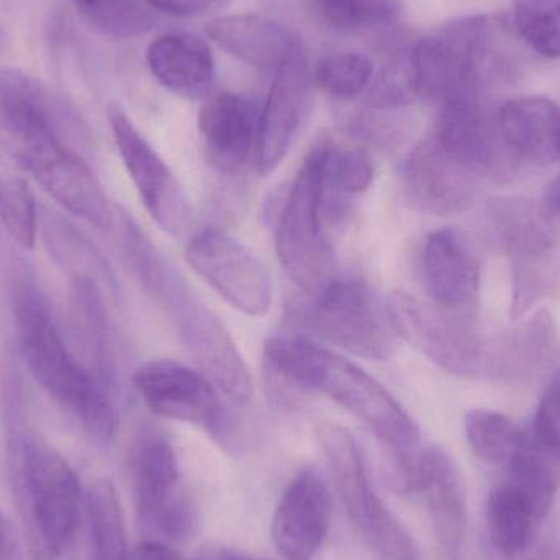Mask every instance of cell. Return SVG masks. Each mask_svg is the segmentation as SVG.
<instances>
[{
    "label": "cell",
    "instance_id": "obj_19",
    "mask_svg": "<svg viewBox=\"0 0 560 560\" xmlns=\"http://www.w3.org/2000/svg\"><path fill=\"white\" fill-rule=\"evenodd\" d=\"M421 276L430 302L456 315L469 316L480 293V259L464 233L438 230L424 242Z\"/></svg>",
    "mask_w": 560,
    "mask_h": 560
},
{
    "label": "cell",
    "instance_id": "obj_21",
    "mask_svg": "<svg viewBox=\"0 0 560 560\" xmlns=\"http://www.w3.org/2000/svg\"><path fill=\"white\" fill-rule=\"evenodd\" d=\"M308 62L305 51L275 72L268 97L261 107L256 171L268 176L285 160L305 121L310 104Z\"/></svg>",
    "mask_w": 560,
    "mask_h": 560
},
{
    "label": "cell",
    "instance_id": "obj_2",
    "mask_svg": "<svg viewBox=\"0 0 560 560\" xmlns=\"http://www.w3.org/2000/svg\"><path fill=\"white\" fill-rule=\"evenodd\" d=\"M125 248L144 289L163 308L177 338L200 371L230 400L238 405L249 404L252 374L222 319L131 220L125 226Z\"/></svg>",
    "mask_w": 560,
    "mask_h": 560
},
{
    "label": "cell",
    "instance_id": "obj_3",
    "mask_svg": "<svg viewBox=\"0 0 560 560\" xmlns=\"http://www.w3.org/2000/svg\"><path fill=\"white\" fill-rule=\"evenodd\" d=\"M506 23L495 16L453 20L411 48L418 98L444 104L466 95L489 97L515 75Z\"/></svg>",
    "mask_w": 560,
    "mask_h": 560
},
{
    "label": "cell",
    "instance_id": "obj_26",
    "mask_svg": "<svg viewBox=\"0 0 560 560\" xmlns=\"http://www.w3.org/2000/svg\"><path fill=\"white\" fill-rule=\"evenodd\" d=\"M497 238L515 265H535L558 240L556 217L545 206L528 200H499L490 210Z\"/></svg>",
    "mask_w": 560,
    "mask_h": 560
},
{
    "label": "cell",
    "instance_id": "obj_8",
    "mask_svg": "<svg viewBox=\"0 0 560 560\" xmlns=\"http://www.w3.org/2000/svg\"><path fill=\"white\" fill-rule=\"evenodd\" d=\"M316 438L336 490L362 541L384 560H418L410 533L372 487L354 434L341 424L326 421L316 428Z\"/></svg>",
    "mask_w": 560,
    "mask_h": 560
},
{
    "label": "cell",
    "instance_id": "obj_36",
    "mask_svg": "<svg viewBox=\"0 0 560 560\" xmlns=\"http://www.w3.org/2000/svg\"><path fill=\"white\" fill-rule=\"evenodd\" d=\"M532 433L546 446L560 450V371L539 400Z\"/></svg>",
    "mask_w": 560,
    "mask_h": 560
},
{
    "label": "cell",
    "instance_id": "obj_31",
    "mask_svg": "<svg viewBox=\"0 0 560 560\" xmlns=\"http://www.w3.org/2000/svg\"><path fill=\"white\" fill-rule=\"evenodd\" d=\"M312 3L322 22L342 33L394 25L404 12L401 0H312Z\"/></svg>",
    "mask_w": 560,
    "mask_h": 560
},
{
    "label": "cell",
    "instance_id": "obj_33",
    "mask_svg": "<svg viewBox=\"0 0 560 560\" xmlns=\"http://www.w3.org/2000/svg\"><path fill=\"white\" fill-rule=\"evenodd\" d=\"M374 79V65L361 52H335L316 65L313 81L336 98H354L368 91Z\"/></svg>",
    "mask_w": 560,
    "mask_h": 560
},
{
    "label": "cell",
    "instance_id": "obj_23",
    "mask_svg": "<svg viewBox=\"0 0 560 560\" xmlns=\"http://www.w3.org/2000/svg\"><path fill=\"white\" fill-rule=\"evenodd\" d=\"M497 128L510 160L533 166L560 161V108L545 97H520L497 110Z\"/></svg>",
    "mask_w": 560,
    "mask_h": 560
},
{
    "label": "cell",
    "instance_id": "obj_28",
    "mask_svg": "<svg viewBox=\"0 0 560 560\" xmlns=\"http://www.w3.org/2000/svg\"><path fill=\"white\" fill-rule=\"evenodd\" d=\"M85 510L91 523L92 560H130L124 510L112 480L101 479L92 486Z\"/></svg>",
    "mask_w": 560,
    "mask_h": 560
},
{
    "label": "cell",
    "instance_id": "obj_34",
    "mask_svg": "<svg viewBox=\"0 0 560 560\" xmlns=\"http://www.w3.org/2000/svg\"><path fill=\"white\" fill-rule=\"evenodd\" d=\"M513 19L535 51L560 58V0H513Z\"/></svg>",
    "mask_w": 560,
    "mask_h": 560
},
{
    "label": "cell",
    "instance_id": "obj_38",
    "mask_svg": "<svg viewBox=\"0 0 560 560\" xmlns=\"http://www.w3.org/2000/svg\"><path fill=\"white\" fill-rule=\"evenodd\" d=\"M130 560H186L179 551L158 539H144L131 551Z\"/></svg>",
    "mask_w": 560,
    "mask_h": 560
},
{
    "label": "cell",
    "instance_id": "obj_7",
    "mask_svg": "<svg viewBox=\"0 0 560 560\" xmlns=\"http://www.w3.org/2000/svg\"><path fill=\"white\" fill-rule=\"evenodd\" d=\"M323 212L322 143L310 151L287 192L276 225V253L303 293L318 292L338 278L335 249Z\"/></svg>",
    "mask_w": 560,
    "mask_h": 560
},
{
    "label": "cell",
    "instance_id": "obj_10",
    "mask_svg": "<svg viewBox=\"0 0 560 560\" xmlns=\"http://www.w3.org/2000/svg\"><path fill=\"white\" fill-rule=\"evenodd\" d=\"M135 506L150 539L184 542L199 532V510L179 487V466L170 441L150 436L135 457Z\"/></svg>",
    "mask_w": 560,
    "mask_h": 560
},
{
    "label": "cell",
    "instance_id": "obj_1",
    "mask_svg": "<svg viewBox=\"0 0 560 560\" xmlns=\"http://www.w3.org/2000/svg\"><path fill=\"white\" fill-rule=\"evenodd\" d=\"M265 355L283 378L331 398L361 420L392 454L398 492H415L420 430L384 385L338 352L299 336L269 338Z\"/></svg>",
    "mask_w": 560,
    "mask_h": 560
},
{
    "label": "cell",
    "instance_id": "obj_4",
    "mask_svg": "<svg viewBox=\"0 0 560 560\" xmlns=\"http://www.w3.org/2000/svg\"><path fill=\"white\" fill-rule=\"evenodd\" d=\"M20 348L33 377L81 420L92 440L110 443L118 428L117 411L105 388L66 348L46 306L23 295L15 308Z\"/></svg>",
    "mask_w": 560,
    "mask_h": 560
},
{
    "label": "cell",
    "instance_id": "obj_41",
    "mask_svg": "<svg viewBox=\"0 0 560 560\" xmlns=\"http://www.w3.org/2000/svg\"><path fill=\"white\" fill-rule=\"evenodd\" d=\"M12 552V538H10V529L5 520L0 515V560H9Z\"/></svg>",
    "mask_w": 560,
    "mask_h": 560
},
{
    "label": "cell",
    "instance_id": "obj_18",
    "mask_svg": "<svg viewBox=\"0 0 560 560\" xmlns=\"http://www.w3.org/2000/svg\"><path fill=\"white\" fill-rule=\"evenodd\" d=\"M415 490L427 503L441 560H460L469 506L463 477L453 457L440 446H423L415 469Z\"/></svg>",
    "mask_w": 560,
    "mask_h": 560
},
{
    "label": "cell",
    "instance_id": "obj_13",
    "mask_svg": "<svg viewBox=\"0 0 560 560\" xmlns=\"http://www.w3.org/2000/svg\"><path fill=\"white\" fill-rule=\"evenodd\" d=\"M108 124L118 154L144 209L167 235L183 238L192 225V207L183 184L135 127L124 108L110 105Z\"/></svg>",
    "mask_w": 560,
    "mask_h": 560
},
{
    "label": "cell",
    "instance_id": "obj_16",
    "mask_svg": "<svg viewBox=\"0 0 560 560\" xmlns=\"http://www.w3.org/2000/svg\"><path fill=\"white\" fill-rule=\"evenodd\" d=\"M261 107L255 98L235 92L207 95L199 114V131L207 160L222 173L255 167L258 160Z\"/></svg>",
    "mask_w": 560,
    "mask_h": 560
},
{
    "label": "cell",
    "instance_id": "obj_27",
    "mask_svg": "<svg viewBox=\"0 0 560 560\" xmlns=\"http://www.w3.org/2000/svg\"><path fill=\"white\" fill-rule=\"evenodd\" d=\"M323 212L326 222L345 217L348 200L365 192L374 180V164L368 151L359 147L323 141Z\"/></svg>",
    "mask_w": 560,
    "mask_h": 560
},
{
    "label": "cell",
    "instance_id": "obj_29",
    "mask_svg": "<svg viewBox=\"0 0 560 560\" xmlns=\"http://www.w3.org/2000/svg\"><path fill=\"white\" fill-rule=\"evenodd\" d=\"M25 171L0 148V222L23 248L36 240V206Z\"/></svg>",
    "mask_w": 560,
    "mask_h": 560
},
{
    "label": "cell",
    "instance_id": "obj_32",
    "mask_svg": "<svg viewBox=\"0 0 560 560\" xmlns=\"http://www.w3.org/2000/svg\"><path fill=\"white\" fill-rule=\"evenodd\" d=\"M81 15L112 38H137L150 32L158 15L143 0H71Z\"/></svg>",
    "mask_w": 560,
    "mask_h": 560
},
{
    "label": "cell",
    "instance_id": "obj_12",
    "mask_svg": "<svg viewBox=\"0 0 560 560\" xmlns=\"http://www.w3.org/2000/svg\"><path fill=\"white\" fill-rule=\"evenodd\" d=\"M387 303L398 338L438 368L460 377L482 374L486 352L466 315L446 312L407 292L394 293Z\"/></svg>",
    "mask_w": 560,
    "mask_h": 560
},
{
    "label": "cell",
    "instance_id": "obj_37",
    "mask_svg": "<svg viewBox=\"0 0 560 560\" xmlns=\"http://www.w3.org/2000/svg\"><path fill=\"white\" fill-rule=\"evenodd\" d=\"M153 10L174 16H197L219 12L232 5V0H143Z\"/></svg>",
    "mask_w": 560,
    "mask_h": 560
},
{
    "label": "cell",
    "instance_id": "obj_20",
    "mask_svg": "<svg viewBox=\"0 0 560 560\" xmlns=\"http://www.w3.org/2000/svg\"><path fill=\"white\" fill-rule=\"evenodd\" d=\"M431 137L451 156L479 174L495 173L510 160L497 128L489 97L467 95L440 105Z\"/></svg>",
    "mask_w": 560,
    "mask_h": 560
},
{
    "label": "cell",
    "instance_id": "obj_40",
    "mask_svg": "<svg viewBox=\"0 0 560 560\" xmlns=\"http://www.w3.org/2000/svg\"><path fill=\"white\" fill-rule=\"evenodd\" d=\"M542 206L559 219L560 217V176L552 179L551 183L548 184L545 190V200H542Z\"/></svg>",
    "mask_w": 560,
    "mask_h": 560
},
{
    "label": "cell",
    "instance_id": "obj_6",
    "mask_svg": "<svg viewBox=\"0 0 560 560\" xmlns=\"http://www.w3.org/2000/svg\"><path fill=\"white\" fill-rule=\"evenodd\" d=\"M19 487L33 551L39 559L61 558L81 526L84 499L78 476L45 441L28 438L20 447Z\"/></svg>",
    "mask_w": 560,
    "mask_h": 560
},
{
    "label": "cell",
    "instance_id": "obj_30",
    "mask_svg": "<svg viewBox=\"0 0 560 560\" xmlns=\"http://www.w3.org/2000/svg\"><path fill=\"white\" fill-rule=\"evenodd\" d=\"M466 438L472 453L489 466L505 469L525 441L509 417L492 410H472L466 417Z\"/></svg>",
    "mask_w": 560,
    "mask_h": 560
},
{
    "label": "cell",
    "instance_id": "obj_22",
    "mask_svg": "<svg viewBox=\"0 0 560 560\" xmlns=\"http://www.w3.org/2000/svg\"><path fill=\"white\" fill-rule=\"evenodd\" d=\"M206 32L220 48L259 71L278 72L303 51L292 28L261 13L217 16Z\"/></svg>",
    "mask_w": 560,
    "mask_h": 560
},
{
    "label": "cell",
    "instance_id": "obj_9",
    "mask_svg": "<svg viewBox=\"0 0 560 560\" xmlns=\"http://www.w3.org/2000/svg\"><path fill=\"white\" fill-rule=\"evenodd\" d=\"M133 384L154 415L203 428L226 453H235L238 440L232 418L219 388L202 371L160 359L141 365Z\"/></svg>",
    "mask_w": 560,
    "mask_h": 560
},
{
    "label": "cell",
    "instance_id": "obj_5",
    "mask_svg": "<svg viewBox=\"0 0 560 560\" xmlns=\"http://www.w3.org/2000/svg\"><path fill=\"white\" fill-rule=\"evenodd\" d=\"M295 318L316 338L342 351L382 362L397 352L398 335L388 303L364 280L336 278L299 303Z\"/></svg>",
    "mask_w": 560,
    "mask_h": 560
},
{
    "label": "cell",
    "instance_id": "obj_14",
    "mask_svg": "<svg viewBox=\"0 0 560 560\" xmlns=\"http://www.w3.org/2000/svg\"><path fill=\"white\" fill-rule=\"evenodd\" d=\"M13 160L48 192L62 209L98 230L114 223L110 200L91 167L59 135L38 138L23 147Z\"/></svg>",
    "mask_w": 560,
    "mask_h": 560
},
{
    "label": "cell",
    "instance_id": "obj_17",
    "mask_svg": "<svg viewBox=\"0 0 560 560\" xmlns=\"http://www.w3.org/2000/svg\"><path fill=\"white\" fill-rule=\"evenodd\" d=\"M479 179V174L451 156L431 135L405 161V192L417 209L431 215H456L469 209Z\"/></svg>",
    "mask_w": 560,
    "mask_h": 560
},
{
    "label": "cell",
    "instance_id": "obj_25",
    "mask_svg": "<svg viewBox=\"0 0 560 560\" xmlns=\"http://www.w3.org/2000/svg\"><path fill=\"white\" fill-rule=\"evenodd\" d=\"M548 513L535 499L503 479L487 500V535L499 558L515 560L532 549Z\"/></svg>",
    "mask_w": 560,
    "mask_h": 560
},
{
    "label": "cell",
    "instance_id": "obj_11",
    "mask_svg": "<svg viewBox=\"0 0 560 560\" xmlns=\"http://www.w3.org/2000/svg\"><path fill=\"white\" fill-rule=\"evenodd\" d=\"M186 258L226 303L240 313L261 318L275 302L271 272L252 248L232 233L207 229L187 243Z\"/></svg>",
    "mask_w": 560,
    "mask_h": 560
},
{
    "label": "cell",
    "instance_id": "obj_24",
    "mask_svg": "<svg viewBox=\"0 0 560 560\" xmlns=\"http://www.w3.org/2000/svg\"><path fill=\"white\" fill-rule=\"evenodd\" d=\"M148 68L173 94L186 98L207 97L215 78L212 49L190 33L158 36L147 52Z\"/></svg>",
    "mask_w": 560,
    "mask_h": 560
},
{
    "label": "cell",
    "instance_id": "obj_35",
    "mask_svg": "<svg viewBox=\"0 0 560 560\" xmlns=\"http://www.w3.org/2000/svg\"><path fill=\"white\" fill-rule=\"evenodd\" d=\"M411 49L395 56L377 78L372 79L368 104L374 108L401 107L417 101Z\"/></svg>",
    "mask_w": 560,
    "mask_h": 560
},
{
    "label": "cell",
    "instance_id": "obj_39",
    "mask_svg": "<svg viewBox=\"0 0 560 560\" xmlns=\"http://www.w3.org/2000/svg\"><path fill=\"white\" fill-rule=\"evenodd\" d=\"M192 560H268L258 558V556L248 555V552L238 551V549L226 548V546H207L197 552Z\"/></svg>",
    "mask_w": 560,
    "mask_h": 560
},
{
    "label": "cell",
    "instance_id": "obj_15",
    "mask_svg": "<svg viewBox=\"0 0 560 560\" xmlns=\"http://www.w3.org/2000/svg\"><path fill=\"white\" fill-rule=\"evenodd\" d=\"M332 499L315 469L300 470L280 497L271 522V538L283 560H312L331 528Z\"/></svg>",
    "mask_w": 560,
    "mask_h": 560
}]
</instances>
